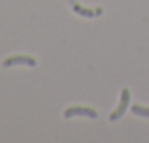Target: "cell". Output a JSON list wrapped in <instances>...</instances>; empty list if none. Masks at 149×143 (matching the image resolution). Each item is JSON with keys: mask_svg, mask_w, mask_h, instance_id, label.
<instances>
[{"mask_svg": "<svg viewBox=\"0 0 149 143\" xmlns=\"http://www.w3.org/2000/svg\"><path fill=\"white\" fill-rule=\"evenodd\" d=\"M128 104H130V90H128V88H123V92H121V102H119V106H117V109L111 111V115H109V121H111V122L119 121V119L125 115Z\"/></svg>", "mask_w": 149, "mask_h": 143, "instance_id": "1", "label": "cell"}, {"mask_svg": "<svg viewBox=\"0 0 149 143\" xmlns=\"http://www.w3.org/2000/svg\"><path fill=\"white\" fill-rule=\"evenodd\" d=\"M19 64H23V66H36V59H34V57H29V55H13V57L4 59L2 66L11 68V66H19Z\"/></svg>", "mask_w": 149, "mask_h": 143, "instance_id": "2", "label": "cell"}, {"mask_svg": "<svg viewBox=\"0 0 149 143\" xmlns=\"http://www.w3.org/2000/svg\"><path fill=\"white\" fill-rule=\"evenodd\" d=\"M64 117L66 119H72V117H89V119H96L98 113L91 107H83V106H74V107H68L64 111Z\"/></svg>", "mask_w": 149, "mask_h": 143, "instance_id": "3", "label": "cell"}, {"mask_svg": "<svg viewBox=\"0 0 149 143\" xmlns=\"http://www.w3.org/2000/svg\"><path fill=\"white\" fill-rule=\"evenodd\" d=\"M72 10H74V13H77V15H81V17H98V15H102V8H96V10H87V8H83V6H79V4H76V2H72Z\"/></svg>", "mask_w": 149, "mask_h": 143, "instance_id": "4", "label": "cell"}, {"mask_svg": "<svg viewBox=\"0 0 149 143\" xmlns=\"http://www.w3.org/2000/svg\"><path fill=\"white\" fill-rule=\"evenodd\" d=\"M130 109H132V113H134V115H140V117L149 119V107H143V106H140V104H132Z\"/></svg>", "mask_w": 149, "mask_h": 143, "instance_id": "5", "label": "cell"}]
</instances>
